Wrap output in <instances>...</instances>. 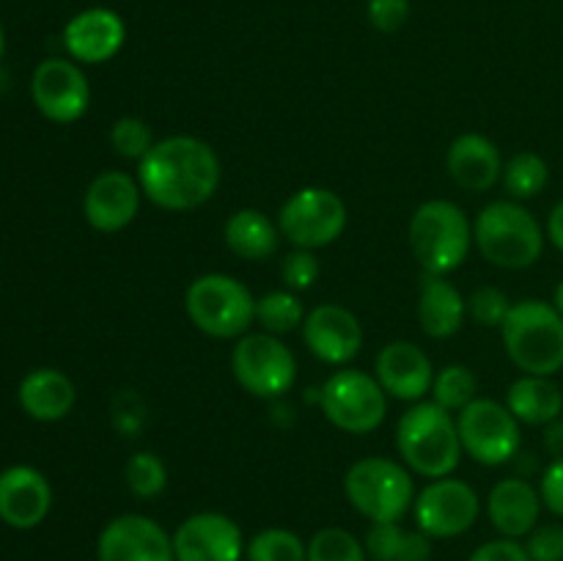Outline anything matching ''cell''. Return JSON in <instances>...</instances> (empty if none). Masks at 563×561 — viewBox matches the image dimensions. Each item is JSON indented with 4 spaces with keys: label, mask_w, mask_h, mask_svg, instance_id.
<instances>
[{
    "label": "cell",
    "mask_w": 563,
    "mask_h": 561,
    "mask_svg": "<svg viewBox=\"0 0 563 561\" xmlns=\"http://www.w3.org/2000/svg\"><path fill=\"white\" fill-rule=\"evenodd\" d=\"M220 174L218 152L196 135L163 138L137 163L143 196L168 212L203 207L218 193Z\"/></svg>",
    "instance_id": "1"
},
{
    "label": "cell",
    "mask_w": 563,
    "mask_h": 561,
    "mask_svg": "<svg viewBox=\"0 0 563 561\" xmlns=\"http://www.w3.org/2000/svg\"><path fill=\"white\" fill-rule=\"evenodd\" d=\"M396 449H399L401 462L416 476L429 479V482L454 476L462 454H465L454 413L427 399L412 402L401 413L399 424H396Z\"/></svg>",
    "instance_id": "2"
},
{
    "label": "cell",
    "mask_w": 563,
    "mask_h": 561,
    "mask_svg": "<svg viewBox=\"0 0 563 561\" xmlns=\"http://www.w3.org/2000/svg\"><path fill=\"white\" fill-rule=\"evenodd\" d=\"M544 226L526 204L493 201L473 220V245L489 264L500 270H528L542 258Z\"/></svg>",
    "instance_id": "3"
},
{
    "label": "cell",
    "mask_w": 563,
    "mask_h": 561,
    "mask_svg": "<svg viewBox=\"0 0 563 561\" xmlns=\"http://www.w3.org/2000/svg\"><path fill=\"white\" fill-rule=\"evenodd\" d=\"M500 333L506 355L522 374L555 377L563 369V317L553 302L539 297L511 302Z\"/></svg>",
    "instance_id": "4"
},
{
    "label": "cell",
    "mask_w": 563,
    "mask_h": 561,
    "mask_svg": "<svg viewBox=\"0 0 563 561\" xmlns=\"http://www.w3.org/2000/svg\"><path fill=\"white\" fill-rule=\"evenodd\" d=\"M407 240L423 273L449 275L462 267L471 253L473 223L460 204L449 198H432L412 212Z\"/></svg>",
    "instance_id": "5"
},
{
    "label": "cell",
    "mask_w": 563,
    "mask_h": 561,
    "mask_svg": "<svg viewBox=\"0 0 563 561\" xmlns=\"http://www.w3.org/2000/svg\"><path fill=\"white\" fill-rule=\"evenodd\" d=\"M344 495L352 509L372 522H401L416 504V482L405 462L363 457L344 473Z\"/></svg>",
    "instance_id": "6"
},
{
    "label": "cell",
    "mask_w": 563,
    "mask_h": 561,
    "mask_svg": "<svg viewBox=\"0 0 563 561\" xmlns=\"http://www.w3.org/2000/svg\"><path fill=\"white\" fill-rule=\"evenodd\" d=\"M256 300L242 280L225 273H203L187 286L185 311L196 330L223 341L251 333L256 322Z\"/></svg>",
    "instance_id": "7"
},
{
    "label": "cell",
    "mask_w": 563,
    "mask_h": 561,
    "mask_svg": "<svg viewBox=\"0 0 563 561\" xmlns=\"http://www.w3.org/2000/svg\"><path fill=\"white\" fill-rule=\"evenodd\" d=\"M388 399L377 377L363 369H339L319 388V407L335 429L350 435H368L383 427Z\"/></svg>",
    "instance_id": "8"
},
{
    "label": "cell",
    "mask_w": 563,
    "mask_h": 561,
    "mask_svg": "<svg viewBox=\"0 0 563 561\" xmlns=\"http://www.w3.org/2000/svg\"><path fill=\"white\" fill-rule=\"evenodd\" d=\"M231 374L256 399H280L297 380V358L280 336L245 333L231 350Z\"/></svg>",
    "instance_id": "9"
},
{
    "label": "cell",
    "mask_w": 563,
    "mask_h": 561,
    "mask_svg": "<svg viewBox=\"0 0 563 561\" xmlns=\"http://www.w3.org/2000/svg\"><path fill=\"white\" fill-rule=\"evenodd\" d=\"M456 429L462 451L478 465H506L522 451V424L506 402L478 396L465 410L456 413Z\"/></svg>",
    "instance_id": "10"
},
{
    "label": "cell",
    "mask_w": 563,
    "mask_h": 561,
    "mask_svg": "<svg viewBox=\"0 0 563 561\" xmlns=\"http://www.w3.org/2000/svg\"><path fill=\"white\" fill-rule=\"evenodd\" d=\"M350 212L339 193L328 187H300L284 201L278 212V229L286 242L306 251L328 248L344 234Z\"/></svg>",
    "instance_id": "11"
},
{
    "label": "cell",
    "mask_w": 563,
    "mask_h": 561,
    "mask_svg": "<svg viewBox=\"0 0 563 561\" xmlns=\"http://www.w3.org/2000/svg\"><path fill=\"white\" fill-rule=\"evenodd\" d=\"M416 528L432 539H454L471 531L482 515V498L476 487L462 479H432L412 504Z\"/></svg>",
    "instance_id": "12"
},
{
    "label": "cell",
    "mask_w": 563,
    "mask_h": 561,
    "mask_svg": "<svg viewBox=\"0 0 563 561\" xmlns=\"http://www.w3.org/2000/svg\"><path fill=\"white\" fill-rule=\"evenodd\" d=\"M31 97L44 119L55 124H75L91 105V86L77 61L47 58L33 69Z\"/></svg>",
    "instance_id": "13"
},
{
    "label": "cell",
    "mask_w": 563,
    "mask_h": 561,
    "mask_svg": "<svg viewBox=\"0 0 563 561\" xmlns=\"http://www.w3.org/2000/svg\"><path fill=\"white\" fill-rule=\"evenodd\" d=\"M245 544L240 522L223 512H196L174 531L176 561H242Z\"/></svg>",
    "instance_id": "14"
},
{
    "label": "cell",
    "mask_w": 563,
    "mask_h": 561,
    "mask_svg": "<svg viewBox=\"0 0 563 561\" xmlns=\"http://www.w3.org/2000/svg\"><path fill=\"white\" fill-rule=\"evenodd\" d=\"M97 561H176L174 534L148 515H119L99 531Z\"/></svg>",
    "instance_id": "15"
},
{
    "label": "cell",
    "mask_w": 563,
    "mask_h": 561,
    "mask_svg": "<svg viewBox=\"0 0 563 561\" xmlns=\"http://www.w3.org/2000/svg\"><path fill=\"white\" fill-rule=\"evenodd\" d=\"M302 341L308 352L330 366H350L363 346V324L350 308L322 302L311 308L302 322Z\"/></svg>",
    "instance_id": "16"
},
{
    "label": "cell",
    "mask_w": 563,
    "mask_h": 561,
    "mask_svg": "<svg viewBox=\"0 0 563 561\" xmlns=\"http://www.w3.org/2000/svg\"><path fill=\"white\" fill-rule=\"evenodd\" d=\"M143 190L137 185V176L126 170H102L91 179L82 196V215L88 226L102 234H115L126 229L141 212Z\"/></svg>",
    "instance_id": "17"
},
{
    "label": "cell",
    "mask_w": 563,
    "mask_h": 561,
    "mask_svg": "<svg viewBox=\"0 0 563 561\" xmlns=\"http://www.w3.org/2000/svg\"><path fill=\"white\" fill-rule=\"evenodd\" d=\"M126 42V25L119 11L91 6L71 16L64 25V47L71 61L86 66L115 58Z\"/></svg>",
    "instance_id": "18"
},
{
    "label": "cell",
    "mask_w": 563,
    "mask_h": 561,
    "mask_svg": "<svg viewBox=\"0 0 563 561\" xmlns=\"http://www.w3.org/2000/svg\"><path fill=\"white\" fill-rule=\"evenodd\" d=\"M434 366L427 352L412 341H388L377 352L374 361V377L383 385L390 399L399 402H423V396L432 394Z\"/></svg>",
    "instance_id": "19"
},
{
    "label": "cell",
    "mask_w": 563,
    "mask_h": 561,
    "mask_svg": "<svg viewBox=\"0 0 563 561\" xmlns=\"http://www.w3.org/2000/svg\"><path fill=\"white\" fill-rule=\"evenodd\" d=\"M53 509V487L47 476L31 465L0 471V520L16 531L42 526Z\"/></svg>",
    "instance_id": "20"
},
{
    "label": "cell",
    "mask_w": 563,
    "mask_h": 561,
    "mask_svg": "<svg viewBox=\"0 0 563 561\" xmlns=\"http://www.w3.org/2000/svg\"><path fill=\"white\" fill-rule=\"evenodd\" d=\"M542 495L528 476H509L495 482L487 495V517L506 539H526L542 517Z\"/></svg>",
    "instance_id": "21"
},
{
    "label": "cell",
    "mask_w": 563,
    "mask_h": 561,
    "mask_svg": "<svg viewBox=\"0 0 563 561\" xmlns=\"http://www.w3.org/2000/svg\"><path fill=\"white\" fill-rule=\"evenodd\" d=\"M504 157L493 138L482 132H462L451 141L449 154H445V168L454 185L462 190L484 193L493 190L504 176Z\"/></svg>",
    "instance_id": "22"
},
{
    "label": "cell",
    "mask_w": 563,
    "mask_h": 561,
    "mask_svg": "<svg viewBox=\"0 0 563 561\" xmlns=\"http://www.w3.org/2000/svg\"><path fill=\"white\" fill-rule=\"evenodd\" d=\"M416 314L429 339H451L467 319V297L445 275L423 273Z\"/></svg>",
    "instance_id": "23"
},
{
    "label": "cell",
    "mask_w": 563,
    "mask_h": 561,
    "mask_svg": "<svg viewBox=\"0 0 563 561\" xmlns=\"http://www.w3.org/2000/svg\"><path fill=\"white\" fill-rule=\"evenodd\" d=\"M16 399H20L25 416H31L33 421L53 424L69 416L77 402V388L64 372L44 366L33 369L22 377Z\"/></svg>",
    "instance_id": "24"
},
{
    "label": "cell",
    "mask_w": 563,
    "mask_h": 561,
    "mask_svg": "<svg viewBox=\"0 0 563 561\" xmlns=\"http://www.w3.org/2000/svg\"><path fill=\"white\" fill-rule=\"evenodd\" d=\"M280 229L262 209H236L223 226V240L234 256L245 262H267L280 248Z\"/></svg>",
    "instance_id": "25"
},
{
    "label": "cell",
    "mask_w": 563,
    "mask_h": 561,
    "mask_svg": "<svg viewBox=\"0 0 563 561\" xmlns=\"http://www.w3.org/2000/svg\"><path fill=\"white\" fill-rule=\"evenodd\" d=\"M506 407L526 427H548L563 413V391L553 377L522 374L509 385Z\"/></svg>",
    "instance_id": "26"
},
{
    "label": "cell",
    "mask_w": 563,
    "mask_h": 561,
    "mask_svg": "<svg viewBox=\"0 0 563 561\" xmlns=\"http://www.w3.org/2000/svg\"><path fill=\"white\" fill-rule=\"evenodd\" d=\"M366 553L374 561H432L434 539L421 528H405L401 522H372L366 531Z\"/></svg>",
    "instance_id": "27"
},
{
    "label": "cell",
    "mask_w": 563,
    "mask_h": 561,
    "mask_svg": "<svg viewBox=\"0 0 563 561\" xmlns=\"http://www.w3.org/2000/svg\"><path fill=\"white\" fill-rule=\"evenodd\" d=\"M500 182H504L506 193H509L515 201H528V198H537L550 182L548 160L537 152H517L515 157L506 160Z\"/></svg>",
    "instance_id": "28"
},
{
    "label": "cell",
    "mask_w": 563,
    "mask_h": 561,
    "mask_svg": "<svg viewBox=\"0 0 563 561\" xmlns=\"http://www.w3.org/2000/svg\"><path fill=\"white\" fill-rule=\"evenodd\" d=\"M306 306H302L300 295L291 289H275L267 292L256 300V322L262 324L264 333L286 336L291 330L302 328L306 322Z\"/></svg>",
    "instance_id": "29"
},
{
    "label": "cell",
    "mask_w": 563,
    "mask_h": 561,
    "mask_svg": "<svg viewBox=\"0 0 563 561\" xmlns=\"http://www.w3.org/2000/svg\"><path fill=\"white\" fill-rule=\"evenodd\" d=\"M478 399V377L471 366L465 363H449L434 374L432 385V402L445 407L449 413L465 410L471 402Z\"/></svg>",
    "instance_id": "30"
},
{
    "label": "cell",
    "mask_w": 563,
    "mask_h": 561,
    "mask_svg": "<svg viewBox=\"0 0 563 561\" xmlns=\"http://www.w3.org/2000/svg\"><path fill=\"white\" fill-rule=\"evenodd\" d=\"M247 561H306L308 542L291 528H264L245 544Z\"/></svg>",
    "instance_id": "31"
},
{
    "label": "cell",
    "mask_w": 563,
    "mask_h": 561,
    "mask_svg": "<svg viewBox=\"0 0 563 561\" xmlns=\"http://www.w3.org/2000/svg\"><path fill=\"white\" fill-rule=\"evenodd\" d=\"M306 561H368L366 544L352 531L339 526L319 528L308 539V559Z\"/></svg>",
    "instance_id": "32"
},
{
    "label": "cell",
    "mask_w": 563,
    "mask_h": 561,
    "mask_svg": "<svg viewBox=\"0 0 563 561\" xmlns=\"http://www.w3.org/2000/svg\"><path fill=\"white\" fill-rule=\"evenodd\" d=\"M124 482L137 498H157L168 487V468L154 451H135L124 468Z\"/></svg>",
    "instance_id": "33"
},
{
    "label": "cell",
    "mask_w": 563,
    "mask_h": 561,
    "mask_svg": "<svg viewBox=\"0 0 563 561\" xmlns=\"http://www.w3.org/2000/svg\"><path fill=\"white\" fill-rule=\"evenodd\" d=\"M154 132L148 127L146 119L141 116H121V119L113 121L110 127V146L119 157L124 160H137L141 163L154 146Z\"/></svg>",
    "instance_id": "34"
},
{
    "label": "cell",
    "mask_w": 563,
    "mask_h": 561,
    "mask_svg": "<svg viewBox=\"0 0 563 561\" xmlns=\"http://www.w3.org/2000/svg\"><path fill=\"white\" fill-rule=\"evenodd\" d=\"M511 311V300L498 286H482L467 297V317L482 328H500Z\"/></svg>",
    "instance_id": "35"
},
{
    "label": "cell",
    "mask_w": 563,
    "mask_h": 561,
    "mask_svg": "<svg viewBox=\"0 0 563 561\" xmlns=\"http://www.w3.org/2000/svg\"><path fill=\"white\" fill-rule=\"evenodd\" d=\"M319 273H322L319 256L313 251H306V248H295V251L286 253L284 262H280V278H284L286 289L297 292V295L311 289L319 280Z\"/></svg>",
    "instance_id": "36"
},
{
    "label": "cell",
    "mask_w": 563,
    "mask_h": 561,
    "mask_svg": "<svg viewBox=\"0 0 563 561\" xmlns=\"http://www.w3.org/2000/svg\"><path fill=\"white\" fill-rule=\"evenodd\" d=\"M522 544L531 561H563V522H539Z\"/></svg>",
    "instance_id": "37"
},
{
    "label": "cell",
    "mask_w": 563,
    "mask_h": 561,
    "mask_svg": "<svg viewBox=\"0 0 563 561\" xmlns=\"http://www.w3.org/2000/svg\"><path fill=\"white\" fill-rule=\"evenodd\" d=\"M366 16L374 31L396 33L410 20V0H368Z\"/></svg>",
    "instance_id": "38"
},
{
    "label": "cell",
    "mask_w": 563,
    "mask_h": 561,
    "mask_svg": "<svg viewBox=\"0 0 563 561\" xmlns=\"http://www.w3.org/2000/svg\"><path fill=\"white\" fill-rule=\"evenodd\" d=\"M539 495H542L544 509L563 520V457L561 460H550V465L542 471Z\"/></svg>",
    "instance_id": "39"
},
{
    "label": "cell",
    "mask_w": 563,
    "mask_h": 561,
    "mask_svg": "<svg viewBox=\"0 0 563 561\" xmlns=\"http://www.w3.org/2000/svg\"><path fill=\"white\" fill-rule=\"evenodd\" d=\"M467 561H531V556H528L526 544H522L520 539L498 537L478 544Z\"/></svg>",
    "instance_id": "40"
},
{
    "label": "cell",
    "mask_w": 563,
    "mask_h": 561,
    "mask_svg": "<svg viewBox=\"0 0 563 561\" xmlns=\"http://www.w3.org/2000/svg\"><path fill=\"white\" fill-rule=\"evenodd\" d=\"M544 234H548V242L555 248V251L563 253V198L550 209L548 226H544Z\"/></svg>",
    "instance_id": "41"
},
{
    "label": "cell",
    "mask_w": 563,
    "mask_h": 561,
    "mask_svg": "<svg viewBox=\"0 0 563 561\" xmlns=\"http://www.w3.org/2000/svg\"><path fill=\"white\" fill-rule=\"evenodd\" d=\"M544 451H548L553 460H561L563 457V418H555L553 424L544 427V438H542Z\"/></svg>",
    "instance_id": "42"
},
{
    "label": "cell",
    "mask_w": 563,
    "mask_h": 561,
    "mask_svg": "<svg viewBox=\"0 0 563 561\" xmlns=\"http://www.w3.org/2000/svg\"><path fill=\"white\" fill-rule=\"evenodd\" d=\"M550 302H553L555 311H559L563 317V280H559V286L553 289V300H550Z\"/></svg>",
    "instance_id": "43"
},
{
    "label": "cell",
    "mask_w": 563,
    "mask_h": 561,
    "mask_svg": "<svg viewBox=\"0 0 563 561\" xmlns=\"http://www.w3.org/2000/svg\"><path fill=\"white\" fill-rule=\"evenodd\" d=\"M3 50H5V33H3V25H0V58H3Z\"/></svg>",
    "instance_id": "44"
}]
</instances>
